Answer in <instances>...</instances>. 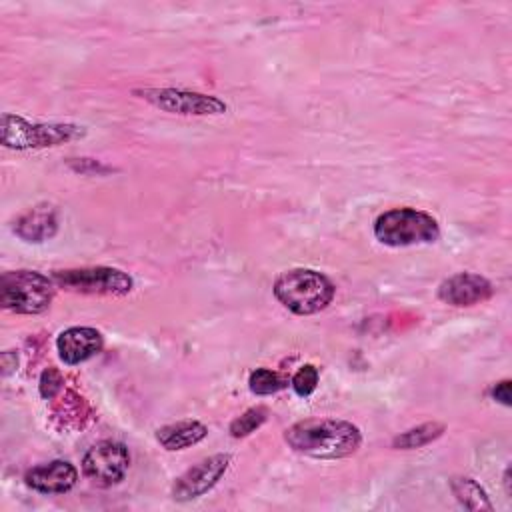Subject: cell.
<instances>
[{
  "mask_svg": "<svg viewBox=\"0 0 512 512\" xmlns=\"http://www.w3.org/2000/svg\"><path fill=\"white\" fill-rule=\"evenodd\" d=\"M442 434H444V424H440V422H426V424H420L416 428H410V430L398 434L392 440V446L394 448H402V450L422 448V446L434 442L436 438H440Z\"/></svg>",
  "mask_w": 512,
  "mask_h": 512,
  "instance_id": "2e32d148",
  "label": "cell"
},
{
  "mask_svg": "<svg viewBox=\"0 0 512 512\" xmlns=\"http://www.w3.org/2000/svg\"><path fill=\"white\" fill-rule=\"evenodd\" d=\"M208 434V428L198 420H180L174 424H166L156 430V440L166 450H184L188 446L198 444Z\"/></svg>",
  "mask_w": 512,
  "mask_h": 512,
  "instance_id": "5bb4252c",
  "label": "cell"
},
{
  "mask_svg": "<svg viewBox=\"0 0 512 512\" xmlns=\"http://www.w3.org/2000/svg\"><path fill=\"white\" fill-rule=\"evenodd\" d=\"M52 280L70 292L82 294H106V296H124L132 290V278L110 266H90V268H72L54 272Z\"/></svg>",
  "mask_w": 512,
  "mask_h": 512,
  "instance_id": "8992f818",
  "label": "cell"
},
{
  "mask_svg": "<svg viewBox=\"0 0 512 512\" xmlns=\"http://www.w3.org/2000/svg\"><path fill=\"white\" fill-rule=\"evenodd\" d=\"M272 290L284 308L300 316L324 310L334 298V284L324 274L308 268L282 272Z\"/></svg>",
  "mask_w": 512,
  "mask_h": 512,
  "instance_id": "7a4b0ae2",
  "label": "cell"
},
{
  "mask_svg": "<svg viewBox=\"0 0 512 512\" xmlns=\"http://www.w3.org/2000/svg\"><path fill=\"white\" fill-rule=\"evenodd\" d=\"M62 384H64V380H62V374L56 370V368H46L44 372H42V376H40V384H38V388H40V396L42 398H54L60 390H62Z\"/></svg>",
  "mask_w": 512,
  "mask_h": 512,
  "instance_id": "ffe728a7",
  "label": "cell"
},
{
  "mask_svg": "<svg viewBox=\"0 0 512 512\" xmlns=\"http://www.w3.org/2000/svg\"><path fill=\"white\" fill-rule=\"evenodd\" d=\"M140 98L150 102L152 106L184 116H206V114H224L226 104L210 94L176 90V88H144L136 90Z\"/></svg>",
  "mask_w": 512,
  "mask_h": 512,
  "instance_id": "52a82bcc",
  "label": "cell"
},
{
  "mask_svg": "<svg viewBox=\"0 0 512 512\" xmlns=\"http://www.w3.org/2000/svg\"><path fill=\"white\" fill-rule=\"evenodd\" d=\"M58 230L56 208L50 204H40L30 208L14 222V232L26 242H44L52 238Z\"/></svg>",
  "mask_w": 512,
  "mask_h": 512,
  "instance_id": "4fadbf2b",
  "label": "cell"
},
{
  "mask_svg": "<svg viewBox=\"0 0 512 512\" xmlns=\"http://www.w3.org/2000/svg\"><path fill=\"white\" fill-rule=\"evenodd\" d=\"M54 298V280L36 270L4 272L0 280V302L16 314H40Z\"/></svg>",
  "mask_w": 512,
  "mask_h": 512,
  "instance_id": "277c9868",
  "label": "cell"
},
{
  "mask_svg": "<svg viewBox=\"0 0 512 512\" xmlns=\"http://www.w3.org/2000/svg\"><path fill=\"white\" fill-rule=\"evenodd\" d=\"M268 418V410L264 406H256V408H248L242 416H238L232 424H230V434L234 438H244L248 434H252L256 428H260Z\"/></svg>",
  "mask_w": 512,
  "mask_h": 512,
  "instance_id": "e0dca14e",
  "label": "cell"
},
{
  "mask_svg": "<svg viewBox=\"0 0 512 512\" xmlns=\"http://www.w3.org/2000/svg\"><path fill=\"white\" fill-rule=\"evenodd\" d=\"M26 486L42 494H64L74 488L78 480V470L66 460H52L34 466L24 476Z\"/></svg>",
  "mask_w": 512,
  "mask_h": 512,
  "instance_id": "7c38bea8",
  "label": "cell"
},
{
  "mask_svg": "<svg viewBox=\"0 0 512 512\" xmlns=\"http://www.w3.org/2000/svg\"><path fill=\"white\" fill-rule=\"evenodd\" d=\"M492 398L498 400L504 406H510V380H502L498 384H494L492 388Z\"/></svg>",
  "mask_w": 512,
  "mask_h": 512,
  "instance_id": "44dd1931",
  "label": "cell"
},
{
  "mask_svg": "<svg viewBox=\"0 0 512 512\" xmlns=\"http://www.w3.org/2000/svg\"><path fill=\"white\" fill-rule=\"evenodd\" d=\"M492 284L472 272H460L444 280L438 288V298L452 306H472L492 296Z\"/></svg>",
  "mask_w": 512,
  "mask_h": 512,
  "instance_id": "30bf717a",
  "label": "cell"
},
{
  "mask_svg": "<svg viewBox=\"0 0 512 512\" xmlns=\"http://www.w3.org/2000/svg\"><path fill=\"white\" fill-rule=\"evenodd\" d=\"M452 492L458 498V502L468 510H492V504L488 500V494L484 488L466 476L452 480Z\"/></svg>",
  "mask_w": 512,
  "mask_h": 512,
  "instance_id": "9a60e30c",
  "label": "cell"
},
{
  "mask_svg": "<svg viewBox=\"0 0 512 512\" xmlns=\"http://www.w3.org/2000/svg\"><path fill=\"white\" fill-rule=\"evenodd\" d=\"M318 386V368L312 364L302 366L294 376H292V388L298 396H310Z\"/></svg>",
  "mask_w": 512,
  "mask_h": 512,
  "instance_id": "d6986e66",
  "label": "cell"
},
{
  "mask_svg": "<svg viewBox=\"0 0 512 512\" xmlns=\"http://www.w3.org/2000/svg\"><path fill=\"white\" fill-rule=\"evenodd\" d=\"M374 236L386 246L430 244L440 236L438 222L416 208H394L380 214L374 222Z\"/></svg>",
  "mask_w": 512,
  "mask_h": 512,
  "instance_id": "3957f363",
  "label": "cell"
},
{
  "mask_svg": "<svg viewBox=\"0 0 512 512\" xmlns=\"http://www.w3.org/2000/svg\"><path fill=\"white\" fill-rule=\"evenodd\" d=\"M230 466L228 454H214L180 474L172 486V496L180 502L194 500L212 490Z\"/></svg>",
  "mask_w": 512,
  "mask_h": 512,
  "instance_id": "9c48e42d",
  "label": "cell"
},
{
  "mask_svg": "<svg viewBox=\"0 0 512 512\" xmlns=\"http://www.w3.org/2000/svg\"><path fill=\"white\" fill-rule=\"evenodd\" d=\"M102 344H104L102 334L96 328H88V326L66 328L56 338L58 356L68 366H76L96 356L102 350Z\"/></svg>",
  "mask_w": 512,
  "mask_h": 512,
  "instance_id": "8fae6325",
  "label": "cell"
},
{
  "mask_svg": "<svg viewBox=\"0 0 512 512\" xmlns=\"http://www.w3.org/2000/svg\"><path fill=\"white\" fill-rule=\"evenodd\" d=\"M248 386L254 394L258 396H266V394H274L282 388V380L276 372L268 370V368H258L250 374L248 378Z\"/></svg>",
  "mask_w": 512,
  "mask_h": 512,
  "instance_id": "ac0fdd59",
  "label": "cell"
},
{
  "mask_svg": "<svg viewBox=\"0 0 512 512\" xmlns=\"http://www.w3.org/2000/svg\"><path fill=\"white\" fill-rule=\"evenodd\" d=\"M80 136H84V128L74 124H38L14 114H4L0 120V140L12 150L58 146Z\"/></svg>",
  "mask_w": 512,
  "mask_h": 512,
  "instance_id": "5b68a950",
  "label": "cell"
},
{
  "mask_svg": "<svg viewBox=\"0 0 512 512\" xmlns=\"http://www.w3.org/2000/svg\"><path fill=\"white\" fill-rule=\"evenodd\" d=\"M288 446L304 456L318 460H338L352 456L362 442L358 426L334 418H308L292 424L284 432Z\"/></svg>",
  "mask_w": 512,
  "mask_h": 512,
  "instance_id": "6da1fadb",
  "label": "cell"
},
{
  "mask_svg": "<svg viewBox=\"0 0 512 512\" xmlns=\"http://www.w3.org/2000/svg\"><path fill=\"white\" fill-rule=\"evenodd\" d=\"M130 466L128 448L116 440H102L88 448L82 458V472L98 486H114L124 480Z\"/></svg>",
  "mask_w": 512,
  "mask_h": 512,
  "instance_id": "ba28073f",
  "label": "cell"
}]
</instances>
